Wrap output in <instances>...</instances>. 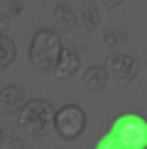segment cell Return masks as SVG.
Instances as JSON below:
<instances>
[{
  "mask_svg": "<svg viewBox=\"0 0 147 149\" xmlns=\"http://www.w3.org/2000/svg\"><path fill=\"white\" fill-rule=\"evenodd\" d=\"M8 29H10V17L0 12V34H5V32H8Z\"/></svg>",
  "mask_w": 147,
  "mask_h": 149,
  "instance_id": "obj_15",
  "label": "cell"
},
{
  "mask_svg": "<svg viewBox=\"0 0 147 149\" xmlns=\"http://www.w3.org/2000/svg\"><path fill=\"white\" fill-rule=\"evenodd\" d=\"M123 3H125V0H103V5H108V8H118Z\"/></svg>",
  "mask_w": 147,
  "mask_h": 149,
  "instance_id": "obj_17",
  "label": "cell"
},
{
  "mask_svg": "<svg viewBox=\"0 0 147 149\" xmlns=\"http://www.w3.org/2000/svg\"><path fill=\"white\" fill-rule=\"evenodd\" d=\"M17 59V44L8 34H0V71H8Z\"/></svg>",
  "mask_w": 147,
  "mask_h": 149,
  "instance_id": "obj_11",
  "label": "cell"
},
{
  "mask_svg": "<svg viewBox=\"0 0 147 149\" xmlns=\"http://www.w3.org/2000/svg\"><path fill=\"white\" fill-rule=\"evenodd\" d=\"M15 115H17V127L22 130V134L44 137L54 122V105L44 98H32V100H24Z\"/></svg>",
  "mask_w": 147,
  "mask_h": 149,
  "instance_id": "obj_1",
  "label": "cell"
},
{
  "mask_svg": "<svg viewBox=\"0 0 147 149\" xmlns=\"http://www.w3.org/2000/svg\"><path fill=\"white\" fill-rule=\"evenodd\" d=\"M103 42H106V47L110 49H120L127 44V32L125 29H118V27H108L106 32H103Z\"/></svg>",
  "mask_w": 147,
  "mask_h": 149,
  "instance_id": "obj_12",
  "label": "cell"
},
{
  "mask_svg": "<svg viewBox=\"0 0 147 149\" xmlns=\"http://www.w3.org/2000/svg\"><path fill=\"white\" fill-rule=\"evenodd\" d=\"M110 132L130 149H142L147 144V120L137 113H123L120 117H115Z\"/></svg>",
  "mask_w": 147,
  "mask_h": 149,
  "instance_id": "obj_4",
  "label": "cell"
},
{
  "mask_svg": "<svg viewBox=\"0 0 147 149\" xmlns=\"http://www.w3.org/2000/svg\"><path fill=\"white\" fill-rule=\"evenodd\" d=\"M93 149H130V147L123 144V142L115 137L113 132H108V134H103V137L96 142V147H93Z\"/></svg>",
  "mask_w": 147,
  "mask_h": 149,
  "instance_id": "obj_13",
  "label": "cell"
},
{
  "mask_svg": "<svg viewBox=\"0 0 147 149\" xmlns=\"http://www.w3.org/2000/svg\"><path fill=\"white\" fill-rule=\"evenodd\" d=\"M10 149H24V144L17 137H10Z\"/></svg>",
  "mask_w": 147,
  "mask_h": 149,
  "instance_id": "obj_16",
  "label": "cell"
},
{
  "mask_svg": "<svg viewBox=\"0 0 147 149\" xmlns=\"http://www.w3.org/2000/svg\"><path fill=\"white\" fill-rule=\"evenodd\" d=\"M3 142H5V130L0 127V144H3Z\"/></svg>",
  "mask_w": 147,
  "mask_h": 149,
  "instance_id": "obj_18",
  "label": "cell"
},
{
  "mask_svg": "<svg viewBox=\"0 0 147 149\" xmlns=\"http://www.w3.org/2000/svg\"><path fill=\"white\" fill-rule=\"evenodd\" d=\"M0 12L8 17H15V15H22V3L20 0H3V8Z\"/></svg>",
  "mask_w": 147,
  "mask_h": 149,
  "instance_id": "obj_14",
  "label": "cell"
},
{
  "mask_svg": "<svg viewBox=\"0 0 147 149\" xmlns=\"http://www.w3.org/2000/svg\"><path fill=\"white\" fill-rule=\"evenodd\" d=\"M142 149H147V144H145V147H142Z\"/></svg>",
  "mask_w": 147,
  "mask_h": 149,
  "instance_id": "obj_19",
  "label": "cell"
},
{
  "mask_svg": "<svg viewBox=\"0 0 147 149\" xmlns=\"http://www.w3.org/2000/svg\"><path fill=\"white\" fill-rule=\"evenodd\" d=\"M106 71H108V81H113L118 88H125V86H130L137 78L140 61L125 52H118L106 61Z\"/></svg>",
  "mask_w": 147,
  "mask_h": 149,
  "instance_id": "obj_5",
  "label": "cell"
},
{
  "mask_svg": "<svg viewBox=\"0 0 147 149\" xmlns=\"http://www.w3.org/2000/svg\"><path fill=\"white\" fill-rule=\"evenodd\" d=\"M108 83V71H106V64H93L83 71V86L88 91H103Z\"/></svg>",
  "mask_w": 147,
  "mask_h": 149,
  "instance_id": "obj_10",
  "label": "cell"
},
{
  "mask_svg": "<svg viewBox=\"0 0 147 149\" xmlns=\"http://www.w3.org/2000/svg\"><path fill=\"white\" fill-rule=\"evenodd\" d=\"M54 17V24H57L59 32H71L74 27H78V20H76V10L71 8L69 3H59L52 12Z\"/></svg>",
  "mask_w": 147,
  "mask_h": 149,
  "instance_id": "obj_9",
  "label": "cell"
},
{
  "mask_svg": "<svg viewBox=\"0 0 147 149\" xmlns=\"http://www.w3.org/2000/svg\"><path fill=\"white\" fill-rule=\"evenodd\" d=\"M61 54V37L54 29H37L29 42V66L37 73H52Z\"/></svg>",
  "mask_w": 147,
  "mask_h": 149,
  "instance_id": "obj_2",
  "label": "cell"
},
{
  "mask_svg": "<svg viewBox=\"0 0 147 149\" xmlns=\"http://www.w3.org/2000/svg\"><path fill=\"white\" fill-rule=\"evenodd\" d=\"M76 20H78V27L83 32H93V29L101 24V10L93 0H86L81 3V8L76 10Z\"/></svg>",
  "mask_w": 147,
  "mask_h": 149,
  "instance_id": "obj_8",
  "label": "cell"
},
{
  "mask_svg": "<svg viewBox=\"0 0 147 149\" xmlns=\"http://www.w3.org/2000/svg\"><path fill=\"white\" fill-rule=\"evenodd\" d=\"M24 103V93L17 86H3L0 88V113L3 115H15Z\"/></svg>",
  "mask_w": 147,
  "mask_h": 149,
  "instance_id": "obj_7",
  "label": "cell"
},
{
  "mask_svg": "<svg viewBox=\"0 0 147 149\" xmlns=\"http://www.w3.org/2000/svg\"><path fill=\"white\" fill-rule=\"evenodd\" d=\"M78 69H81V56H78V52H74L71 47H61L59 61H57V66H54L52 76L57 81H69Z\"/></svg>",
  "mask_w": 147,
  "mask_h": 149,
  "instance_id": "obj_6",
  "label": "cell"
},
{
  "mask_svg": "<svg viewBox=\"0 0 147 149\" xmlns=\"http://www.w3.org/2000/svg\"><path fill=\"white\" fill-rule=\"evenodd\" d=\"M86 125H88V117H86V110L81 105H64V108L54 110V132H57L59 139L64 142H74L78 139L86 132Z\"/></svg>",
  "mask_w": 147,
  "mask_h": 149,
  "instance_id": "obj_3",
  "label": "cell"
}]
</instances>
